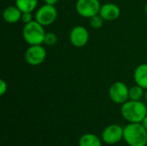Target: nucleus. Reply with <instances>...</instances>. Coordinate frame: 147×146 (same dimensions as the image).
<instances>
[{
    "instance_id": "17",
    "label": "nucleus",
    "mask_w": 147,
    "mask_h": 146,
    "mask_svg": "<svg viewBox=\"0 0 147 146\" xmlns=\"http://www.w3.org/2000/svg\"><path fill=\"white\" fill-rule=\"evenodd\" d=\"M58 42V37L57 35L53 32L46 33L45 39H44V44H46L48 46H54Z\"/></svg>"
},
{
    "instance_id": "20",
    "label": "nucleus",
    "mask_w": 147,
    "mask_h": 146,
    "mask_svg": "<svg viewBox=\"0 0 147 146\" xmlns=\"http://www.w3.org/2000/svg\"><path fill=\"white\" fill-rule=\"evenodd\" d=\"M58 1L59 0H44L45 3L49 4V5H53V6H55V4L58 3Z\"/></svg>"
},
{
    "instance_id": "2",
    "label": "nucleus",
    "mask_w": 147,
    "mask_h": 146,
    "mask_svg": "<svg viewBox=\"0 0 147 146\" xmlns=\"http://www.w3.org/2000/svg\"><path fill=\"white\" fill-rule=\"evenodd\" d=\"M123 139L129 146H146L147 130L141 123H129L124 127Z\"/></svg>"
},
{
    "instance_id": "15",
    "label": "nucleus",
    "mask_w": 147,
    "mask_h": 146,
    "mask_svg": "<svg viewBox=\"0 0 147 146\" xmlns=\"http://www.w3.org/2000/svg\"><path fill=\"white\" fill-rule=\"evenodd\" d=\"M145 89L137 84L129 88V100L141 101V99L145 97Z\"/></svg>"
},
{
    "instance_id": "19",
    "label": "nucleus",
    "mask_w": 147,
    "mask_h": 146,
    "mask_svg": "<svg viewBox=\"0 0 147 146\" xmlns=\"http://www.w3.org/2000/svg\"><path fill=\"white\" fill-rule=\"evenodd\" d=\"M8 89V84L4 80H0V96H3Z\"/></svg>"
},
{
    "instance_id": "12",
    "label": "nucleus",
    "mask_w": 147,
    "mask_h": 146,
    "mask_svg": "<svg viewBox=\"0 0 147 146\" xmlns=\"http://www.w3.org/2000/svg\"><path fill=\"white\" fill-rule=\"evenodd\" d=\"M134 79L137 85L147 89V64L138 65L134 73Z\"/></svg>"
},
{
    "instance_id": "11",
    "label": "nucleus",
    "mask_w": 147,
    "mask_h": 146,
    "mask_svg": "<svg viewBox=\"0 0 147 146\" xmlns=\"http://www.w3.org/2000/svg\"><path fill=\"white\" fill-rule=\"evenodd\" d=\"M22 14V12L16 5H10L3 9V18L7 23L14 24L21 21Z\"/></svg>"
},
{
    "instance_id": "16",
    "label": "nucleus",
    "mask_w": 147,
    "mask_h": 146,
    "mask_svg": "<svg viewBox=\"0 0 147 146\" xmlns=\"http://www.w3.org/2000/svg\"><path fill=\"white\" fill-rule=\"evenodd\" d=\"M103 22H104V19L99 14L90 18V24L91 28L94 29L101 28L103 26Z\"/></svg>"
},
{
    "instance_id": "7",
    "label": "nucleus",
    "mask_w": 147,
    "mask_h": 146,
    "mask_svg": "<svg viewBox=\"0 0 147 146\" xmlns=\"http://www.w3.org/2000/svg\"><path fill=\"white\" fill-rule=\"evenodd\" d=\"M26 62L33 66L41 65L47 58V51L41 45L29 46L24 54Z\"/></svg>"
},
{
    "instance_id": "10",
    "label": "nucleus",
    "mask_w": 147,
    "mask_h": 146,
    "mask_svg": "<svg viewBox=\"0 0 147 146\" xmlns=\"http://www.w3.org/2000/svg\"><path fill=\"white\" fill-rule=\"evenodd\" d=\"M99 15L104 19V21L112 22L119 18L121 15V9L115 3H107L101 6Z\"/></svg>"
},
{
    "instance_id": "6",
    "label": "nucleus",
    "mask_w": 147,
    "mask_h": 146,
    "mask_svg": "<svg viewBox=\"0 0 147 146\" xmlns=\"http://www.w3.org/2000/svg\"><path fill=\"white\" fill-rule=\"evenodd\" d=\"M101 3L99 0H78L76 2V11L84 18H90L99 14Z\"/></svg>"
},
{
    "instance_id": "13",
    "label": "nucleus",
    "mask_w": 147,
    "mask_h": 146,
    "mask_svg": "<svg viewBox=\"0 0 147 146\" xmlns=\"http://www.w3.org/2000/svg\"><path fill=\"white\" fill-rule=\"evenodd\" d=\"M78 146H102V141L94 133H85L80 137Z\"/></svg>"
},
{
    "instance_id": "14",
    "label": "nucleus",
    "mask_w": 147,
    "mask_h": 146,
    "mask_svg": "<svg viewBox=\"0 0 147 146\" xmlns=\"http://www.w3.org/2000/svg\"><path fill=\"white\" fill-rule=\"evenodd\" d=\"M39 0H16V6L23 12H34L38 6Z\"/></svg>"
},
{
    "instance_id": "3",
    "label": "nucleus",
    "mask_w": 147,
    "mask_h": 146,
    "mask_svg": "<svg viewBox=\"0 0 147 146\" xmlns=\"http://www.w3.org/2000/svg\"><path fill=\"white\" fill-rule=\"evenodd\" d=\"M46 32L44 26L34 20L31 22L24 24L22 29V36L24 40L29 46L31 45H41L44 43Z\"/></svg>"
},
{
    "instance_id": "22",
    "label": "nucleus",
    "mask_w": 147,
    "mask_h": 146,
    "mask_svg": "<svg viewBox=\"0 0 147 146\" xmlns=\"http://www.w3.org/2000/svg\"><path fill=\"white\" fill-rule=\"evenodd\" d=\"M145 99L147 102V89H146V92H145Z\"/></svg>"
},
{
    "instance_id": "1",
    "label": "nucleus",
    "mask_w": 147,
    "mask_h": 146,
    "mask_svg": "<svg viewBox=\"0 0 147 146\" xmlns=\"http://www.w3.org/2000/svg\"><path fill=\"white\" fill-rule=\"evenodd\" d=\"M121 114L129 123H141L147 115V106L141 101L128 100L121 105Z\"/></svg>"
},
{
    "instance_id": "23",
    "label": "nucleus",
    "mask_w": 147,
    "mask_h": 146,
    "mask_svg": "<svg viewBox=\"0 0 147 146\" xmlns=\"http://www.w3.org/2000/svg\"><path fill=\"white\" fill-rule=\"evenodd\" d=\"M145 11H146V14L147 15V2L146 3V6H145Z\"/></svg>"
},
{
    "instance_id": "18",
    "label": "nucleus",
    "mask_w": 147,
    "mask_h": 146,
    "mask_svg": "<svg viewBox=\"0 0 147 146\" xmlns=\"http://www.w3.org/2000/svg\"><path fill=\"white\" fill-rule=\"evenodd\" d=\"M21 21L24 23L27 24L28 22H31L32 21H34V15L32 12H23L22 14V18Z\"/></svg>"
},
{
    "instance_id": "5",
    "label": "nucleus",
    "mask_w": 147,
    "mask_h": 146,
    "mask_svg": "<svg viewBox=\"0 0 147 146\" xmlns=\"http://www.w3.org/2000/svg\"><path fill=\"white\" fill-rule=\"evenodd\" d=\"M58 16V11L53 5L45 3L36 9L34 18L42 26H49L53 24Z\"/></svg>"
},
{
    "instance_id": "8",
    "label": "nucleus",
    "mask_w": 147,
    "mask_h": 146,
    "mask_svg": "<svg viewBox=\"0 0 147 146\" xmlns=\"http://www.w3.org/2000/svg\"><path fill=\"white\" fill-rule=\"evenodd\" d=\"M124 127L117 124H112L104 128L102 133V139L107 145H115L123 139Z\"/></svg>"
},
{
    "instance_id": "4",
    "label": "nucleus",
    "mask_w": 147,
    "mask_h": 146,
    "mask_svg": "<svg viewBox=\"0 0 147 146\" xmlns=\"http://www.w3.org/2000/svg\"><path fill=\"white\" fill-rule=\"evenodd\" d=\"M109 96L114 103L122 105L129 100V88L123 82H115L109 89Z\"/></svg>"
},
{
    "instance_id": "21",
    "label": "nucleus",
    "mask_w": 147,
    "mask_h": 146,
    "mask_svg": "<svg viewBox=\"0 0 147 146\" xmlns=\"http://www.w3.org/2000/svg\"><path fill=\"white\" fill-rule=\"evenodd\" d=\"M141 124L144 126V127H145V128H146V129L147 130V115L146 116V117H145V118H144V120H142Z\"/></svg>"
},
{
    "instance_id": "9",
    "label": "nucleus",
    "mask_w": 147,
    "mask_h": 146,
    "mask_svg": "<svg viewBox=\"0 0 147 146\" xmlns=\"http://www.w3.org/2000/svg\"><path fill=\"white\" fill-rule=\"evenodd\" d=\"M69 39L71 45L75 47H83L88 43L90 34L85 27L78 25L72 28V29L71 30Z\"/></svg>"
}]
</instances>
